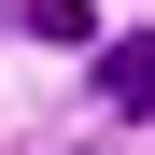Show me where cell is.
I'll return each mask as SVG.
<instances>
[{
  "mask_svg": "<svg viewBox=\"0 0 155 155\" xmlns=\"http://www.w3.org/2000/svg\"><path fill=\"white\" fill-rule=\"evenodd\" d=\"M99 113H155V28H113L99 42Z\"/></svg>",
  "mask_w": 155,
  "mask_h": 155,
  "instance_id": "cell-1",
  "label": "cell"
},
{
  "mask_svg": "<svg viewBox=\"0 0 155 155\" xmlns=\"http://www.w3.org/2000/svg\"><path fill=\"white\" fill-rule=\"evenodd\" d=\"M28 28L42 42H99V0H28Z\"/></svg>",
  "mask_w": 155,
  "mask_h": 155,
  "instance_id": "cell-2",
  "label": "cell"
}]
</instances>
